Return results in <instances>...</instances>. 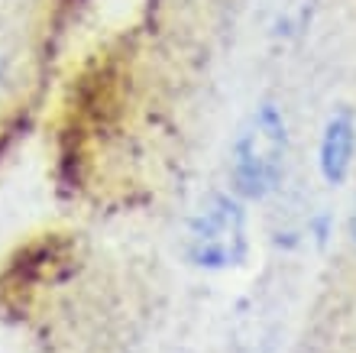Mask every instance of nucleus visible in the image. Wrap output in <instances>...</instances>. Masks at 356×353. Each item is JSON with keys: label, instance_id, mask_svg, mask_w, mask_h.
I'll return each instance as SVG.
<instances>
[{"label": "nucleus", "instance_id": "obj_1", "mask_svg": "<svg viewBox=\"0 0 356 353\" xmlns=\"http://www.w3.org/2000/svg\"><path fill=\"white\" fill-rule=\"evenodd\" d=\"M285 152L289 136L282 113L272 104H259L246 113L230 143V185L236 195L250 201L272 195L285 168Z\"/></svg>", "mask_w": 356, "mask_h": 353}, {"label": "nucleus", "instance_id": "obj_2", "mask_svg": "<svg viewBox=\"0 0 356 353\" xmlns=\"http://www.w3.org/2000/svg\"><path fill=\"white\" fill-rule=\"evenodd\" d=\"M246 211L234 195H207L188 221L185 253L201 269H230L246 260Z\"/></svg>", "mask_w": 356, "mask_h": 353}, {"label": "nucleus", "instance_id": "obj_3", "mask_svg": "<svg viewBox=\"0 0 356 353\" xmlns=\"http://www.w3.org/2000/svg\"><path fill=\"white\" fill-rule=\"evenodd\" d=\"M356 152V123L350 111L330 113L324 123V136H321V175L327 178V185H340L350 175Z\"/></svg>", "mask_w": 356, "mask_h": 353}, {"label": "nucleus", "instance_id": "obj_4", "mask_svg": "<svg viewBox=\"0 0 356 353\" xmlns=\"http://www.w3.org/2000/svg\"><path fill=\"white\" fill-rule=\"evenodd\" d=\"M350 237L356 243V201H353V214H350Z\"/></svg>", "mask_w": 356, "mask_h": 353}, {"label": "nucleus", "instance_id": "obj_5", "mask_svg": "<svg viewBox=\"0 0 356 353\" xmlns=\"http://www.w3.org/2000/svg\"><path fill=\"white\" fill-rule=\"evenodd\" d=\"M0 78H3V62H0Z\"/></svg>", "mask_w": 356, "mask_h": 353}]
</instances>
